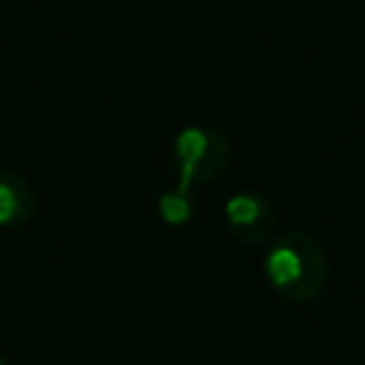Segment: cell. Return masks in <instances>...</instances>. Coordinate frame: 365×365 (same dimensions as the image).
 Returning <instances> with one entry per match:
<instances>
[{"instance_id":"obj_1","label":"cell","mask_w":365,"mask_h":365,"mask_svg":"<svg viewBox=\"0 0 365 365\" xmlns=\"http://www.w3.org/2000/svg\"><path fill=\"white\" fill-rule=\"evenodd\" d=\"M328 271L331 268L325 248L308 231L291 228L274 234L265 242V254H262L265 282L279 299L291 305L314 302L328 285Z\"/></svg>"},{"instance_id":"obj_2","label":"cell","mask_w":365,"mask_h":365,"mask_svg":"<svg viewBox=\"0 0 365 365\" xmlns=\"http://www.w3.org/2000/svg\"><path fill=\"white\" fill-rule=\"evenodd\" d=\"M231 140L211 125H185L174 134L168 148V168L177 191L194 194V188L214 182L231 165Z\"/></svg>"},{"instance_id":"obj_3","label":"cell","mask_w":365,"mask_h":365,"mask_svg":"<svg viewBox=\"0 0 365 365\" xmlns=\"http://www.w3.org/2000/svg\"><path fill=\"white\" fill-rule=\"evenodd\" d=\"M222 217H225V228L231 231V237L248 248L265 245L277 231V211L271 200L251 188L234 191L222 202Z\"/></svg>"},{"instance_id":"obj_4","label":"cell","mask_w":365,"mask_h":365,"mask_svg":"<svg viewBox=\"0 0 365 365\" xmlns=\"http://www.w3.org/2000/svg\"><path fill=\"white\" fill-rule=\"evenodd\" d=\"M37 211V191L14 168H0V228L26 225Z\"/></svg>"},{"instance_id":"obj_5","label":"cell","mask_w":365,"mask_h":365,"mask_svg":"<svg viewBox=\"0 0 365 365\" xmlns=\"http://www.w3.org/2000/svg\"><path fill=\"white\" fill-rule=\"evenodd\" d=\"M157 211L163 217L165 225H185L194 217V194L188 191H177L174 185L157 200Z\"/></svg>"},{"instance_id":"obj_6","label":"cell","mask_w":365,"mask_h":365,"mask_svg":"<svg viewBox=\"0 0 365 365\" xmlns=\"http://www.w3.org/2000/svg\"><path fill=\"white\" fill-rule=\"evenodd\" d=\"M0 365H9V362H6V356H3V354H0Z\"/></svg>"}]
</instances>
